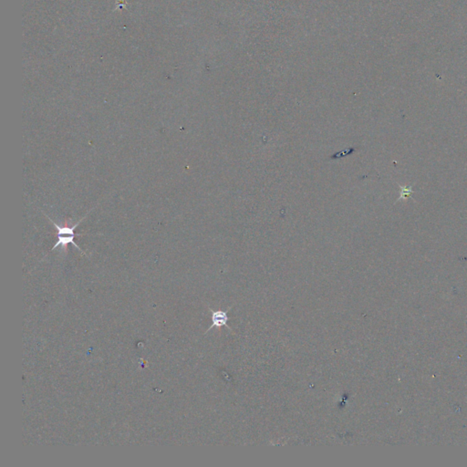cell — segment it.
I'll list each match as a JSON object with an SVG mask.
<instances>
[{"instance_id":"cell-2","label":"cell","mask_w":467,"mask_h":467,"mask_svg":"<svg viewBox=\"0 0 467 467\" xmlns=\"http://www.w3.org/2000/svg\"><path fill=\"white\" fill-rule=\"evenodd\" d=\"M76 236H80V234H76V235H71V234H65V235H57L58 237V240L56 242L54 247L51 248V250H54L58 247H61V248L64 250L65 252H67L68 250V245L71 244L73 245L75 248L79 249L81 252L83 253V255H85V253L83 252V249L79 247L77 244L75 243L74 241V239Z\"/></svg>"},{"instance_id":"cell-1","label":"cell","mask_w":467,"mask_h":467,"mask_svg":"<svg viewBox=\"0 0 467 467\" xmlns=\"http://www.w3.org/2000/svg\"><path fill=\"white\" fill-rule=\"evenodd\" d=\"M232 307H233V306L228 307L225 312H223V310H216V312H215V310H213L212 308L209 307L210 312H212V321H213V323L210 326V328L206 330V334L208 331H210L212 329H214V328L219 329L221 327H226L229 331H232L231 327L228 326V312Z\"/></svg>"}]
</instances>
